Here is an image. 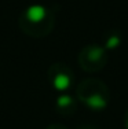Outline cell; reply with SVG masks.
<instances>
[{
    "label": "cell",
    "instance_id": "cell-1",
    "mask_svg": "<svg viewBox=\"0 0 128 129\" xmlns=\"http://www.w3.org/2000/svg\"><path fill=\"white\" fill-rule=\"evenodd\" d=\"M69 84H70V80H69L68 76L65 74H59L57 77V81H55V85L58 89H66V88L69 87Z\"/></svg>",
    "mask_w": 128,
    "mask_h": 129
},
{
    "label": "cell",
    "instance_id": "cell-3",
    "mask_svg": "<svg viewBox=\"0 0 128 129\" xmlns=\"http://www.w3.org/2000/svg\"><path fill=\"white\" fill-rule=\"evenodd\" d=\"M127 128H128V118H127Z\"/></svg>",
    "mask_w": 128,
    "mask_h": 129
},
{
    "label": "cell",
    "instance_id": "cell-2",
    "mask_svg": "<svg viewBox=\"0 0 128 129\" xmlns=\"http://www.w3.org/2000/svg\"><path fill=\"white\" fill-rule=\"evenodd\" d=\"M118 44H120V39H118L117 36H113V37H110L108 40L106 47H108V48H114V47H117Z\"/></svg>",
    "mask_w": 128,
    "mask_h": 129
}]
</instances>
